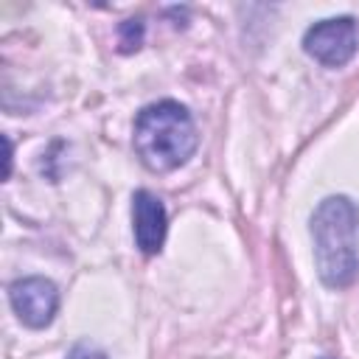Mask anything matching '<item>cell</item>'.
Here are the masks:
<instances>
[{
  "instance_id": "cell-3",
  "label": "cell",
  "mask_w": 359,
  "mask_h": 359,
  "mask_svg": "<svg viewBox=\"0 0 359 359\" xmlns=\"http://www.w3.org/2000/svg\"><path fill=\"white\" fill-rule=\"evenodd\" d=\"M303 50L325 67H342L356 53V22L351 17H331L314 22L303 36Z\"/></svg>"
},
{
  "instance_id": "cell-9",
  "label": "cell",
  "mask_w": 359,
  "mask_h": 359,
  "mask_svg": "<svg viewBox=\"0 0 359 359\" xmlns=\"http://www.w3.org/2000/svg\"><path fill=\"white\" fill-rule=\"evenodd\" d=\"M323 359H331V356H323Z\"/></svg>"
},
{
  "instance_id": "cell-4",
  "label": "cell",
  "mask_w": 359,
  "mask_h": 359,
  "mask_svg": "<svg viewBox=\"0 0 359 359\" xmlns=\"http://www.w3.org/2000/svg\"><path fill=\"white\" fill-rule=\"evenodd\" d=\"M8 303L22 325L28 328H45L53 323L59 309V289L53 280L31 275L20 278L8 286Z\"/></svg>"
},
{
  "instance_id": "cell-7",
  "label": "cell",
  "mask_w": 359,
  "mask_h": 359,
  "mask_svg": "<svg viewBox=\"0 0 359 359\" xmlns=\"http://www.w3.org/2000/svg\"><path fill=\"white\" fill-rule=\"evenodd\" d=\"M70 359H107V353L104 351H93V348H79Z\"/></svg>"
},
{
  "instance_id": "cell-5",
  "label": "cell",
  "mask_w": 359,
  "mask_h": 359,
  "mask_svg": "<svg viewBox=\"0 0 359 359\" xmlns=\"http://www.w3.org/2000/svg\"><path fill=\"white\" fill-rule=\"evenodd\" d=\"M132 222H135V244L143 255H157L165 244L168 213L160 196L140 188L132 194Z\"/></svg>"
},
{
  "instance_id": "cell-8",
  "label": "cell",
  "mask_w": 359,
  "mask_h": 359,
  "mask_svg": "<svg viewBox=\"0 0 359 359\" xmlns=\"http://www.w3.org/2000/svg\"><path fill=\"white\" fill-rule=\"evenodd\" d=\"M11 174V140L6 137V177Z\"/></svg>"
},
{
  "instance_id": "cell-1",
  "label": "cell",
  "mask_w": 359,
  "mask_h": 359,
  "mask_svg": "<svg viewBox=\"0 0 359 359\" xmlns=\"http://www.w3.org/2000/svg\"><path fill=\"white\" fill-rule=\"evenodd\" d=\"M314 264L328 289H345L359 275V208L351 196H325L311 213Z\"/></svg>"
},
{
  "instance_id": "cell-6",
  "label": "cell",
  "mask_w": 359,
  "mask_h": 359,
  "mask_svg": "<svg viewBox=\"0 0 359 359\" xmlns=\"http://www.w3.org/2000/svg\"><path fill=\"white\" fill-rule=\"evenodd\" d=\"M118 42H121V50H123V53L137 50L140 42H143V22H140V20H126V22H121V28H118Z\"/></svg>"
},
{
  "instance_id": "cell-2",
  "label": "cell",
  "mask_w": 359,
  "mask_h": 359,
  "mask_svg": "<svg viewBox=\"0 0 359 359\" xmlns=\"http://www.w3.org/2000/svg\"><path fill=\"white\" fill-rule=\"evenodd\" d=\"M132 143H135L140 163L149 171L165 174V171L185 165L194 157L199 146V135H196L191 112L180 101L165 98L137 112Z\"/></svg>"
}]
</instances>
